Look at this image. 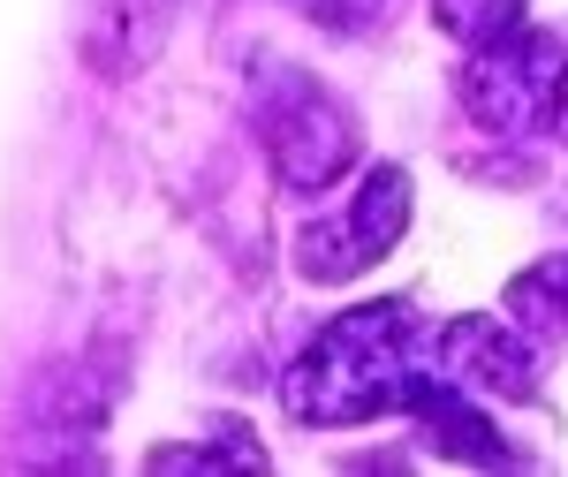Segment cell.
<instances>
[{
    "instance_id": "1",
    "label": "cell",
    "mask_w": 568,
    "mask_h": 477,
    "mask_svg": "<svg viewBox=\"0 0 568 477\" xmlns=\"http://www.w3.org/2000/svg\"><path fill=\"white\" fill-rule=\"evenodd\" d=\"M439 334L409 304H364L318 326L288 372L296 425H372L394 409H417L439 387Z\"/></svg>"
},
{
    "instance_id": "2",
    "label": "cell",
    "mask_w": 568,
    "mask_h": 477,
    "mask_svg": "<svg viewBox=\"0 0 568 477\" xmlns=\"http://www.w3.org/2000/svg\"><path fill=\"white\" fill-rule=\"evenodd\" d=\"M561 84H568V45L554 31H508V39L478 45V61L455 77L470 122L493 136H538L561 122Z\"/></svg>"
},
{
    "instance_id": "3",
    "label": "cell",
    "mask_w": 568,
    "mask_h": 477,
    "mask_svg": "<svg viewBox=\"0 0 568 477\" xmlns=\"http://www.w3.org/2000/svg\"><path fill=\"white\" fill-rule=\"evenodd\" d=\"M258 130H265V160L281 174V190L318 197L334 174L356 160V122L334 91H318L311 77L281 69V84L258 91Z\"/></svg>"
},
{
    "instance_id": "4",
    "label": "cell",
    "mask_w": 568,
    "mask_h": 477,
    "mask_svg": "<svg viewBox=\"0 0 568 477\" xmlns=\"http://www.w3.org/2000/svg\"><path fill=\"white\" fill-rule=\"evenodd\" d=\"M402 227H409V174L402 168H372L342 213L311 220L296 251H304L311 281H349V273H364V265L387 258L394 243H402Z\"/></svg>"
},
{
    "instance_id": "5",
    "label": "cell",
    "mask_w": 568,
    "mask_h": 477,
    "mask_svg": "<svg viewBox=\"0 0 568 477\" xmlns=\"http://www.w3.org/2000/svg\"><path fill=\"white\" fill-rule=\"evenodd\" d=\"M439 379L463 394L538 402V356H530L524 326H508V318H455V326H439Z\"/></svg>"
},
{
    "instance_id": "6",
    "label": "cell",
    "mask_w": 568,
    "mask_h": 477,
    "mask_svg": "<svg viewBox=\"0 0 568 477\" xmlns=\"http://www.w3.org/2000/svg\"><path fill=\"white\" fill-rule=\"evenodd\" d=\"M175 23V0H99L91 16V61L99 69H136L152 45L168 39Z\"/></svg>"
},
{
    "instance_id": "7",
    "label": "cell",
    "mask_w": 568,
    "mask_h": 477,
    "mask_svg": "<svg viewBox=\"0 0 568 477\" xmlns=\"http://www.w3.org/2000/svg\"><path fill=\"white\" fill-rule=\"evenodd\" d=\"M508 318L538 334H568V258H546L508 281Z\"/></svg>"
},
{
    "instance_id": "8",
    "label": "cell",
    "mask_w": 568,
    "mask_h": 477,
    "mask_svg": "<svg viewBox=\"0 0 568 477\" xmlns=\"http://www.w3.org/2000/svg\"><path fill=\"white\" fill-rule=\"evenodd\" d=\"M433 23L463 45H493L524 23V0H433Z\"/></svg>"
},
{
    "instance_id": "9",
    "label": "cell",
    "mask_w": 568,
    "mask_h": 477,
    "mask_svg": "<svg viewBox=\"0 0 568 477\" xmlns=\"http://www.w3.org/2000/svg\"><path fill=\"white\" fill-rule=\"evenodd\" d=\"M554 130H561V144H568V84H561V122H554Z\"/></svg>"
}]
</instances>
